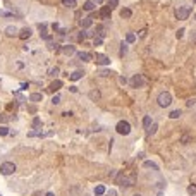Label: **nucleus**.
<instances>
[{
	"instance_id": "nucleus-11",
	"label": "nucleus",
	"mask_w": 196,
	"mask_h": 196,
	"mask_svg": "<svg viewBox=\"0 0 196 196\" xmlns=\"http://www.w3.org/2000/svg\"><path fill=\"white\" fill-rule=\"evenodd\" d=\"M60 50H62L64 55H72V53H76V47H72V45H65Z\"/></svg>"
},
{
	"instance_id": "nucleus-7",
	"label": "nucleus",
	"mask_w": 196,
	"mask_h": 196,
	"mask_svg": "<svg viewBox=\"0 0 196 196\" xmlns=\"http://www.w3.org/2000/svg\"><path fill=\"white\" fill-rule=\"evenodd\" d=\"M95 62L98 64V65H108V64H110V58L107 57V55H101V53H96V57H95Z\"/></svg>"
},
{
	"instance_id": "nucleus-39",
	"label": "nucleus",
	"mask_w": 196,
	"mask_h": 196,
	"mask_svg": "<svg viewBox=\"0 0 196 196\" xmlns=\"http://www.w3.org/2000/svg\"><path fill=\"white\" fill-rule=\"evenodd\" d=\"M194 103H196V100H194V98H193V100H188V107H191V105H194Z\"/></svg>"
},
{
	"instance_id": "nucleus-36",
	"label": "nucleus",
	"mask_w": 196,
	"mask_h": 196,
	"mask_svg": "<svg viewBox=\"0 0 196 196\" xmlns=\"http://www.w3.org/2000/svg\"><path fill=\"white\" fill-rule=\"evenodd\" d=\"M191 42H193V43H196V31H193V33H191Z\"/></svg>"
},
{
	"instance_id": "nucleus-33",
	"label": "nucleus",
	"mask_w": 196,
	"mask_h": 196,
	"mask_svg": "<svg viewBox=\"0 0 196 196\" xmlns=\"http://www.w3.org/2000/svg\"><path fill=\"white\" fill-rule=\"evenodd\" d=\"M181 143L188 145V143H189V136H188V134H186V136H182V138H181Z\"/></svg>"
},
{
	"instance_id": "nucleus-9",
	"label": "nucleus",
	"mask_w": 196,
	"mask_h": 196,
	"mask_svg": "<svg viewBox=\"0 0 196 196\" xmlns=\"http://www.w3.org/2000/svg\"><path fill=\"white\" fill-rule=\"evenodd\" d=\"M17 36L21 38V40H28V38H31V28H24V29H21Z\"/></svg>"
},
{
	"instance_id": "nucleus-23",
	"label": "nucleus",
	"mask_w": 196,
	"mask_h": 196,
	"mask_svg": "<svg viewBox=\"0 0 196 196\" xmlns=\"http://www.w3.org/2000/svg\"><path fill=\"white\" fill-rule=\"evenodd\" d=\"M143 167H146V169H153V170H158V167H157L153 162H150V160H146V162H145Z\"/></svg>"
},
{
	"instance_id": "nucleus-16",
	"label": "nucleus",
	"mask_w": 196,
	"mask_h": 196,
	"mask_svg": "<svg viewBox=\"0 0 196 196\" xmlns=\"http://www.w3.org/2000/svg\"><path fill=\"white\" fill-rule=\"evenodd\" d=\"M62 5L67 7V9H74V7L78 5V2H76V0H62Z\"/></svg>"
},
{
	"instance_id": "nucleus-3",
	"label": "nucleus",
	"mask_w": 196,
	"mask_h": 196,
	"mask_svg": "<svg viewBox=\"0 0 196 196\" xmlns=\"http://www.w3.org/2000/svg\"><path fill=\"white\" fill-rule=\"evenodd\" d=\"M189 14H191V7L189 5H179L177 9H175V17H177L179 21L189 19Z\"/></svg>"
},
{
	"instance_id": "nucleus-41",
	"label": "nucleus",
	"mask_w": 196,
	"mask_h": 196,
	"mask_svg": "<svg viewBox=\"0 0 196 196\" xmlns=\"http://www.w3.org/2000/svg\"><path fill=\"white\" fill-rule=\"evenodd\" d=\"M28 86H29L28 83H22V85H21V90H28Z\"/></svg>"
},
{
	"instance_id": "nucleus-14",
	"label": "nucleus",
	"mask_w": 196,
	"mask_h": 196,
	"mask_svg": "<svg viewBox=\"0 0 196 196\" xmlns=\"http://www.w3.org/2000/svg\"><path fill=\"white\" fill-rule=\"evenodd\" d=\"M110 9H108V7H103V9H100V19H108V16H110Z\"/></svg>"
},
{
	"instance_id": "nucleus-38",
	"label": "nucleus",
	"mask_w": 196,
	"mask_h": 196,
	"mask_svg": "<svg viewBox=\"0 0 196 196\" xmlns=\"http://www.w3.org/2000/svg\"><path fill=\"white\" fill-rule=\"evenodd\" d=\"M112 74V72H108V71H100V76H108Z\"/></svg>"
},
{
	"instance_id": "nucleus-42",
	"label": "nucleus",
	"mask_w": 196,
	"mask_h": 196,
	"mask_svg": "<svg viewBox=\"0 0 196 196\" xmlns=\"http://www.w3.org/2000/svg\"><path fill=\"white\" fill-rule=\"evenodd\" d=\"M2 121H5V117H4V115H0V122H2Z\"/></svg>"
},
{
	"instance_id": "nucleus-19",
	"label": "nucleus",
	"mask_w": 196,
	"mask_h": 196,
	"mask_svg": "<svg viewBox=\"0 0 196 196\" xmlns=\"http://www.w3.org/2000/svg\"><path fill=\"white\" fill-rule=\"evenodd\" d=\"M151 122H153L151 115H145V119H143V126H145V129H148V127L151 126Z\"/></svg>"
},
{
	"instance_id": "nucleus-10",
	"label": "nucleus",
	"mask_w": 196,
	"mask_h": 196,
	"mask_svg": "<svg viewBox=\"0 0 196 196\" xmlns=\"http://www.w3.org/2000/svg\"><path fill=\"white\" fill-rule=\"evenodd\" d=\"M5 35H7V36H16V35H19V29L11 24V26L5 28Z\"/></svg>"
},
{
	"instance_id": "nucleus-5",
	"label": "nucleus",
	"mask_w": 196,
	"mask_h": 196,
	"mask_svg": "<svg viewBox=\"0 0 196 196\" xmlns=\"http://www.w3.org/2000/svg\"><path fill=\"white\" fill-rule=\"evenodd\" d=\"M134 182V177H124L122 174H119V177H117V184L124 186V188H129V186H133Z\"/></svg>"
},
{
	"instance_id": "nucleus-2",
	"label": "nucleus",
	"mask_w": 196,
	"mask_h": 196,
	"mask_svg": "<svg viewBox=\"0 0 196 196\" xmlns=\"http://www.w3.org/2000/svg\"><path fill=\"white\" fill-rule=\"evenodd\" d=\"M115 131H117V134H121V136H129L131 131H133V127H131V124L127 121H119L117 126H115Z\"/></svg>"
},
{
	"instance_id": "nucleus-32",
	"label": "nucleus",
	"mask_w": 196,
	"mask_h": 196,
	"mask_svg": "<svg viewBox=\"0 0 196 196\" xmlns=\"http://www.w3.org/2000/svg\"><path fill=\"white\" fill-rule=\"evenodd\" d=\"M188 193H189V194H196V186L191 184L189 188H188Z\"/></svg>"
},
{
	"instance_id": "nucleus-12",
	"label": "nucleus",
	"mask_w": 196,
	"mask_h": 196,
	"mask_svg": "<svg viewBox=\"0 0 196 196\" xmlns=\"http://www.w3.org/2000/svg\"><path fill=\"white\" fill-rule=\"evenodd\" d=\"M79 24H81V28H90L91 24H93V17L88 16V17H85V19H81Z\"/></svg>"
},
{
	"instance_id": "nucleus-21",
	"label": "nucleus",
	"mask_w": 196,
	"mask_h": 196,
	"mask_svg": "<svg viewBox=\"0 0 196 196\" xmlns=\"http://www.w3.org/2000/svg\"><path fill=\"white\" fill-rule=\"evenodd\" d=\"M42 98H43L42 93H33V95H29V100L31 101H40Z\"/></svg>"
},
{
	"instance_id": "nucleus-31",
	"label": "nucleus",
	"mask_w": 196,
	"mask_h": 196,
	"mask_svg": "<svg viewBox=\"0 0 196 196\" xmlns=\"http://www.w3.org/2000/svg\"><path fill=\"white\" fill-rule=\"evenodd\" d=\"M52 103H53V105H58V103H60V96L55 95V96L52 98Z\"/></svg>"
},
{
	"instance_id": "nucleus-4",
	"label": "nucleus",
	"mask_w": 196,
	"mask_h": 196,
	"mask_svg": "<svg viewBox=\"0 0 196 196\" xmlns=\"http://www.w3.org/2000/svg\"><path fill=\"white\" fill-rule=\"evenodd\" d=\"M16 164L14 162H4V164L0 165V174L2 175H11V174H14L16 172Z\"/></svg>"
},
{
	"instance_id": "nucleus-13",
	"label": "nucleus",
	"mask_w": 196,
	"mask_h": 196,
	"mask_svg": "<svg viewBox=\"0 0 196 196\" xmlns=\"http://www.w3.org/2000/svg\"><path fill=\"white\" fill-rule=\"evenodd\" d=\"M83 76H85V72H83V71H74V72L69 76V79L71 81H78V79H81Z\"/></svg>"
},
{
	"instance_id": "nucleus-1",
	"label": "nucleus",
	"mask_w": 196,
	"mask_h": 196,
	"mask_svg": "<svg viewBox=\"0 0 196 196\" xmlns=\"http://www.w3.org/2000/svg\"><path fill=\"white\" fill-rule=\"evenodd\" d=\"M157 103H158L160 108L170 107V103H172V95H170L169 91H162V93L157 96Z\"/></svg>"
},
{
	"instance_id": "nucleus-8",
	"label": "nucleus",
	"mask_w": 196,
	"mask_h": 196,
	"mask_svg": "<svg viewBox=\"0 0 196 196\" xmlns=\"http://www.w3.org/2000/svg\"><path fill=\"white\" fill-rule=\"evenodd\" d=\"M78 58L79 60H83V62H91V58H93V55L88 52H78Z\"/></svg>"
},
{
	"instance_id": "nucleus-18",
	"label": "nucleus",
	"mask_w": 196,
	"mask_h": 196,
	"mask_svg": "<svg viewBox=\"0 0 196 196\" xmlns=\"http://www.w3.org/2000/svg\"><path fill=\"white\" fill-rule=\"evenodd\" d=\"M105 193H107V189H105V186L103 184H98L95 188V194L96 196H101V194H105Z\"/></svg>"
},
{
	"instance_id": "nucleus-45",
	"label": "nucleus",
	"mask_w": 196,
	"mask_h": 196,
	"mask_svg": "<svg viewBox=\"0 0 196 196\" xmlns=\"http://www.w3.org/2000/svg\"><path fill=\"white\" fill-rule=\"evenodd\" d=\"M194 19H196V16H194Z\"/></svg>"
},
{
	"instance_id": "nucleus-43",
	"label": "nucleus",
	"mask_w": 196,
	"mask_h": 196,
	"mask_svg": "<svg viewBox=\"0 0 196 196\" xmlns=\"http://www.w3.org/2000/svg\"><path fill=\"white\" fill-rule=\"evenodd\" d=\"M47 196H55V194H53V193H47Z\"/></svg>"
},
{
	"instance_id": "nucleus-6",
	"label": "nucleus",
	"mask_w": 196,
	"mask_h": 196,
	"mask_svg": "<svg viewBox=\"0 0 196 196\" xmlns=\"http://www.w3.org/2000/svg\"><path fill=\"white\" fill-rule=\"evenodd\" d=\"M131 85H133L134 88H141V86L145 85L143 76H141V74H134V76H133V79H131Z\"/></svg>"
},
{
	"instance_id": "nucleus-28",
	"label": "nucleus",
	"mask_w": 196,
	"mask_h": 196,
	"mask_svg": "<svg viewBox=\"0 0 196 196\" xmlns=\"http://www.w3.org/2000/svg\"><path fill=\"white\" fill-rule=\"evenodd\" d=\"M9 134V127L7 126H0V136H7Z\"/></svg>"
},
{
	"instance_id": "nucleus-24",
	"label": "nucleus",
	"mask_w": 196,
	"mask_h": 196,
	"mask_svg": "<svg viewBox=\"0 0 196 196\" xmlns=\"http://www.w3.org/2000/svg\"><path fill=\"white\" fill-rule=\"evenodd\" d=\"M157 129H158V126H157V124H151V126L146 129V134H148V136H151V134H155V131H157Z\"/></svg>"
},
{
	"instance_id": "nucleus-17",
	"label": "nucleus",
	"mask_w": 196,
	"mask_h": 196,
	"mask_svg": "<svg viewBox=\"0 0 196 196\" xmlns=\"http://www.w3.org/2000/svg\"><path fill=\"white\" fill-rule=\"evenodd\" d=\"M60 88H62V81H60V79L53 81L52 85H50V90H52V91H58Z\"/></svg>"
},
{
	"instance_id": "nucleus-15",
	"label": "nucleus",
	"mask_w": 196,
	"mask_h": 196,
	"mask_svg": "<svg viewBox=\"0 0 196 196\" xmlns=\"http://www.w3.org/2000/svg\"><path fill=\"white\" fill-rule=\"evenodd\" d=\"M83 9H85V11H93V9H95V2H93V0H86L85 4H83Z\"/></svg>"
},
{
	"instance_id": "nucleus-25",
	"label": "nucleus",
	"mask_w": 196,
	"mask_h": 196,
	"mask_svg": "<svg viewBox=\"0 0 196 196\" xmlns=\"http://www.w3.org/2000/svg\"><path fill=\"white\" fill-rule=\"evenodd\" d=\"M131 16H133L131 9H122V11H121V17H126V19H127V17H131Z\"/></svg>"
},
{
	"instance_id": "nucleus-22",
	"label": "nucleus",
	"mask_w": 196,
	"mask_h": 196,
	"mask_svg": "<svg viewBox=\"0 0 196 196\" xmlns=\"http://www.w3.org/2000/svg\"><path fill=\"white\" fill-rule=\"evenodd\" d=\"M127 50H129V45L122 42V43H121V52H119V53H121V57H122V55H126V53H127Z\"/></svg>"
},
{
	"instance_id": "nucleus-29",
	"label": "nucleus",
	"mask_w": 196,
	"mask_h": 196,
	"mask_svg": "<svg viewBox=\"0 0 196 196\" xmlns=\"http://www.w3.org/2000/svg\"><path fill=\"white\" fill-rule=\"evenodd\" d=\"M33 127H35V129H38V127H42V121H40L38 117H35V119H33Z\"/></svg>"
},
{
	"instance_id": "nucleus-26",
	"label": "nucleus",
	"mask_w": 196,
	"mask_h": 196,
	"mask_svg": "<svg viewBox=\"0 0 196 196\" xmlns=\"http://www.w3.org/2000/svg\"><path fill=\"white\" fill-rule=\"evenodd\" d=\"M181 115H182V112H181V110H172V112L169 114L170 119H179Z\"/></svg>"
},
{
	"instance_id": "nucleus-34",
	"label": "nucleus",
	"mask_w": 196,
	"mask_h": 196,
	"mask_svg": "<svg viewBox=\"0 0 196 196\" xmlns=\"http://www.w3.org/2000/svg\"><path fill=\"white\" fill-rule=\"evenodd\" d=\"M48 74H50V76H57L58 74V69H57V67H53V69H50V72H48Z\"/></svg>"
},
{
	"instance_id": "nucleus-20",
	"label": "nucleus",
	"mask_w": 196,
	"mask_h": 196,
	"mask_svg": "<svg viewBox=\"0 0 196 196\" xmlns=\"http://www.w3.org/2000/svg\"><path fill=\"white\" fill-rule=\"evenodd\" d=\"M136 42V35L134 33H127L126 35V43H134Z\"/></svg>"
},
{
	"instance_id": "nucleus-27",
	"label": "nucleus",
	"mask_w": 196,
	"mask_h": 196,
	"mask_svg": "<svg viewBox=\"0 0 196 196\" xmlns=\"http://www.w3.org/2000/svg\"><path fill=\"white\" fill-rule=\"evenodd\" d=\"M117 5H119V0H108V5H107V7L112 11V9H115Z\"/></svg>"
},
{
	"instance_id": "nucleus-40",
	"label": "nucleus",
	"mask_w": 196,
	"mask_h": 196,
	"mask_svg": "<svg viewBox=\"0 0 196 196\" xmlns=\"http://www.w3.org/2000/svg\"><path fill=\"white\" fill-rule=\"evenodd\" d=\"M100 43H101V38H100V36L95 38V45H100Z\"/></svg>"
},
{
	"instance_id": "nucleus-44",
	"label": "nucleus",
	"mask_w": 196,
	"mask_h": 196,
	"mask_svg": "<svg viewBox=\"0 0 196 196\" xmlns=\"http://www.w3.org/2000/svg\"><path fill=\"white\" fill-rule=\"evenodd\" d=\"M133 196H141V194H139V193H136V194H133Z\"/></svg>"
},
{
	"instance_id": "nucleus-37",
	"label": "nucleus",
	"mask_w": 196,
	"mask_h": 196,
	"mask_svg": "<svg viewBox=\"0 0 196 196\" xmlns=\"http://www.w3.org/2000/svg\"><path fill=\"white\" fill-rule=\"evenodd\" d=\"M182 35H184V29H179L177 31V38H182Z\"/></svg>"
},
{
	"instance_id": "nucleus-35",
	"label": "nucleus",
	"mask_w": 196,
	"mask_h": 196,
	"mask_svg": "<svg viewBox=\"0 0 196 196\" xmlns=\"http://www.w3.org/2000/svg\"><path fill=\"white\" fill-rule=\"evenodd\" d=\"M107 196H117V193L114 189H110V191H107Z\"/></svg>"
},
{
	"instance_id": "nucleus-30",
	"label": "nucleus",
	"mask_w": 196,
	"mask_h": 196,
	"mask_svg": "<svg viewBox=\"0 0 196 196\" xmlns=\"http://www.w3.org/2000/svg\"><path fill=\"white\" fill-rule=\"evenodd\" d=\"M90 96L93 98V100H98V98H100V93H98V91H91Z\"/></svg>"
}]
</instances>
